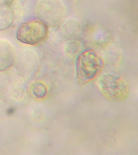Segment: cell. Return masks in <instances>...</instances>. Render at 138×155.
Masks as SVG:
<instances>
[{
	"instance_id": "cell-1",
	"label": "cell",
	"mask_w": 138,
	"mask_h": 155,
	"mask_svg": "<svg viewBox=\"0 0 138 155\" xmlns=\"http://www.w3.org/2000/svg\"><path fill=\"white\" fill-rule=\"evenodd\" d=\"M103 58L95 51L85 50L76 59V74L79 82L87 83L96 78L104 68Z\"/></svg>"
},
{
	"instance_id": "cell-2",
	"label": "cell",
	"mask_w": 138,
	"mask_h": 155,
	"mask_svg": "<svg viewBox=\"0 0 138 155\" xmlns=\"http://www.w3.org/2000/svg\"><path fill=\"white\" fill-rule=\"evenodd\" d=\"M96 84L103 96L110 101L121 102L128 97L130 92L128 84L118 74H102L98 78Z\"/></svg>"
},
{
	"instance_id": "cell-3",
	"label": "cell",
	"mask_w": 138,
	"mask_h": 155,
	"mask_svg": "<svg viewBox=\"0 0 138 155\" xmlns=\"http://www.w3.org/2000/svg\"><path fill=\"white\" fill-rule=\"evenodd\" d=\"M48 26L39 19H33L19 25L16 31V38L22 43L35 45L41 43L48 35Z\"/></svg>"
},
{
	"instance_id": "cell-4",
	"label": "cell",
	"mask_w": 138,
	"mask_h": 155,
	"mask_svg": "<svg viewBox=\"0 0 138 155\" xmlns=\"http://www.w3.org/2000/svg\"><path fill=\"white\" fill-rule=\"evenodd\" d=\"M35 13L39 19L48 26L55 27L63 22L65 8L61 0H39Z\"/></svg>"
},
{
	"instance_id": "cell-5",
	"label": "cell",
	"mask_w": 138,
	"mask_h": 155,
	"mask_svg": "<svg viewBox=\"0 0 138 155\" xmlns=\"http://www.w3.org/2000/svg\"><path fill=\"white\" fill-rule=\"evenodd\" d=\"M15 63L16 68L19 74L28 76L36 70L38 65V57L34 52L25 50L19 54Z\"/></svg>"
},
{
	"instance_id": "cell-6",
	"label": "cell",
	"mask_w": 138,
	"mask_h": 155,
	"mask_svg": "<svg viewBox=\"0 0 138 155\" xmlns=\"http://www.w3.org/2000/svg\"><path fill=\"white\" fill-rule=\"evenodd\" d=\"M15 61L16 54L12 44L8 41L0 40V72L11 68Z\"/></svg>"
},
{
	"instance_id": "cell-7",
	"label": "cell",
	"mask_w": 138,
	"mask_h": 155,
	"mask_svg": "<svg viewBox=\"0 0 138 155\" xmlns=\"http://www.w3.org/2000/svg\"><path fill=\"white\" fill-rule=\"evenodd\" d=\"M15 19V14L11 6L0 3V31L10 28Z\"/></svg>"
},
{
	"instance_id": "cell-8",
	"label": "cell",
	"mask_w": 138,
	"mask_h": 155,
	"mask_svg": "<svg viewBox=\"0 0 138 155\" xmlns=\"http://www.w3.org/2000/svg\"><path fill=\"white\" fill-rule=\"evenodd\" d=\"M31 93L35 98L42 99L47 96V88L44 84L37 82L31 85Z\"/></svg>"
},
{
	"instance_id": "cell-9",
	"label": "cell",
	"mask_w": 138,
	"mask_h": 155,
	"mask_svg": "<svg viewBox=\"0 0 138 155\" xmlns=\"http://www.w3.org/2000/svg\"><path fill=\"white\" fill-rule=\"evenodd\" d=\"M75 48H79V44L74 41H71L66 44L65 49L69 54H75L76 53L78 52V49H74Z\"/></svg>"
},
{
	"instance_id": "cell-10",
	"label": "cell",
	"mask_w": 138,
	"mask_h": 155,
	"mask_svg": "<svg viewBox=\"0 0 138 155\" xmlns=\"http://www.w3.org/2000/svg\"><path fill=\"white\" fill-rule=\"evenodd\" d=\"M14 1L15 0H0V3L11 6V5H12Z\"/></svg>"
}]
</instances>
